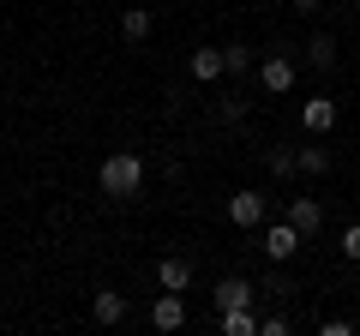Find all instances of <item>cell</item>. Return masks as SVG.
Listing matches in <instances>:
<instances>
[{
    "instance_id": "8992f818",
    "label": "cell",
    "mask_w": 360,
    "mask_h": 336,
    "mask_svg": "<svg viewBox=\"0 0 360 336\" xmlns=\"http://www.w3.org/2000/svg\"><path fill=\"white\" fill-rule=\"evenodd\" d=\"M300 127H307L312 138H324V132L336 127V96H307V103H300Z\"/></svg>"
},
{
    "instance_id": "ac0fdd59",
    "label": "cell",
    "mask_w": 360,
    "mask_h": 336,
    "mask_svg": "<svg viewBox=\"0 0 360 336\" xmlns=\"http://www.w3.org/2000/svg\"><path fill=\"white\" fill-rule=\"evenodd\" d=\"M300 174H330V150L324 144H300Z\"/></svg>"
},
{
    "instance_id": "7c38bea8",
    "label": "cell",
    "mask_w": 360,
    "mask_h": 336,
    "mask_svg": "<svg viewBox=\"0 0 360 336\" xmlns=\"http://www.w3.org/2000/svg\"><path fill=\"white\" fill-rule=\"evenodd\" d=\"M90 318H96V324H127V295L103 288V295L90 300Z\"/></svg>"
},
{
    "instance_id": "e0dca14e",
    "label": "cell",
    "mask_w": 360,
    "mask_h": 336,
    "mask_svg": "<svg viewBox=\"0 0 360 336\" xmlns=\"http://www.w3.org/2000/svg\"><path fill=\"white\" fill-rule=\"evenodd\" d=\"M222 66H229V78H246L252 72V49H246V42H229V49H222Z\"/></svg>"
},
{
    "instance_id": "5bb4252c",
    "label": "cell",
    "mask_w": 360,
    "mask_h": 336,
    "mask_svg": "<svg viewBox=\"0 0 360 336\" xmlns=\"http://www.w3.org/2000/svg\"><path fill=\"white\" fill-rule=\"evenodd\" d=\"M217 330H222V336H258V312H252V306L217 312Z\"/></svg>"
},
{
    "instance_id": "7402d4cb",
    "label": "cell",
    "mask_w": 360,
    "mask_h": 336,
    "mask_svg": "<svg viewBox=\"0 0 360 336\" xmlns=\"http://www.w3.org/2000/svg\"><path fill=\"white\" fill-rule=\"evenodd\" d=\"M295 6H300V13H319V6H324V0H295Z\"/></svg>"
},
{
    "instance_id": "5b68a950",
    "label": "cell",
    "mask_w": 360,
    "mask_h": 336,
    "mask_svg": "<svg viewBox=\"0 0 360 336\" xmlns=\"http://www.w3.org/2000/svg\"><path fill=\"white\" fill-rule=\"evenodd\" d=\"M258 300V283H246V276H222L217 288H210V306L217 312H234V306H252Z\"/></svg>"
},
{
    "instance_id": "ba28073f",
    "label": "cell",
    "mask_w": 360,
    "mask_h": 336,
    "mask_svg": "<svg viewBox=\"0 0 360 336\" xmlns=\"http://www.w3.org/2000/svg\"><path fill=\"white\" fill-rule=\"evenodd\" d=\"M283 217L295 222V228L307 234V240L324 228V205H319V198H307V193H300V198H288V205H283Z\"/></svg>"
},
{
    "instance_id": "52a82bcc",
    "label": "cell",
    "mask_w": 360,
    "mask_h": 336,
    "mask_svg": "<svg viewBox=\"0 0 360 336\" xmlns=\"http://www.w3.org/2000/svg\"><path fill=\"white\" fill-rule=\"evenodd\" d=\"M186 324V300L174 295V288H162V295L150 300V330H180Z\"/></svg>"
},
{
    "instance_id": "d6986e66",
    "label": "cell",
    "mask_w": 360,
    "mask_h": 336,
    "mask_svg": "<svg viewBox=\"0 0 360 336\" xmlns=\"http://www.w3.org/2000/svg\"><path fill=\"white\" fill-rule=\"evenodd\" d=\"M217 115L229 120V127H234V120H246V96H240V91H229V96L217 103Z\"/></svg>"
},
{
    "instance_id": "9a60e30c",
    "label": "cell",
    "mask_w": 360,
    "mask_h": 336,
    "mask_svg": "<svg viewBox=\"0 0 360 336\" xmlns=\"http://www.w3.org/2000/svg\"><path fill=\"white\" fill-rule=\"evenodd\" d=\"M150 25H156L150 6H127V13H120V37H127V42H144V37H150Z\"/></svg>"
},
{
    "instance_id": "6da1fadb",
    "label": "cell",
    "mask_w": 360,
    "mask_h": 336,
    "mask_svg": "<svg viewBox=\"0 0 360 336\" xmlns=\"http://www.w3.org/2000/svg\"><path fill=\"white\" fill-rule=\"evenodd\" d=\"M96 186H103V198H115V205L139 198L144 193V156L139 150H108L103 168H96Z\"/></svg>"
},
{
    "instance_id": "4fadbf2b",
    "label": "cell",
    "mask_w": 360,
    "mask_h": 336,
    "mask_svg": "<svg viewBox=\"0 0 360 336\" xmlns=\"http://www.w3.org/2000/svg\"><path fill=\"white\" fill-rule=\"evenodd\" d=\"M307 66L312 72H336V37L330 30H319V37L307 42Z\"/></svg>"
},
{
    "instance_id": "9c48e42d",
    "label": "cell",
    "mask_w": 360,
    "mask_h": 336,
    "mask_svg": "<svg viewBox=\"0 0 360 336\" xmlns=\"http://www.w3.org/2000/svg\"><path fill=\"white\" fill-rule=\"evenodd\" d=\"M156 288H174V295H186V288H193V259H180V252L156 259Z\"/></svg>"
},
{
    "instance_id": "ffe728a7",
    "label": "cell",
    "mask_w": 360,
    "mask_h": 336,
    "mask_svg": "<svg viewBox=\"0 0 360 336\" xmlns=\"http://www.w3.org/2000/svg\"><path fill=\"white\" fill-rule=\"evenodd\" d=\"M288 330H295L288 312H264V318H258V336H288Z\"/></svg>"
},
{
    "instance_id": "277c9868",
    "label": "cell",
    "mask_w": 360,
    "mask_h": 336,
    "mask_svg": "<svg viewBox=\"0 0 360 336\" xmlns=\"http://www.w3.org/2000/svg\"><path fill=\"white\" fill-rule=\"evenodd\" d=\"M295 54H264V60H258V84H264L270 96H288L295 91Z\"/></svg>"
},
{
    "instance_id": "44dd1931",
    "label": "cell",
    "mask_w": 360,
    "mask_h": 336,
    "mask_svg": "<svg viewBox=\"0 0 360 336\" xmlns=\"http://www.w3.org/2000/svg\"><path fill=\"white\" fill-rule=\"evenodd\" d=\"M342 259L360 264V222H348V228H342Z\"/></svg>"
},
{
    "instance_id": "603a6c76",
    "label": "cell",
    "mask_w": 360,
    "mask_h": 336,
    "mask_svg": "<svg viewBox=\"0 0 360 336\" xmlns=\"http://www.w3.org/2000/svg\"><path fill=\"white\" fill-rule=\"evenodd\" d=\"M324 6H336V0H324Z\"/></svg>"
},
{
    "instance_id": "8fae6325",
    "label": "cell",
    "mask_w": 360,
    "mask_h": 336,
    "mask_svg": "<svg viewBox=\"0 0 360 336\" xmlns=\"http://www.w3.org/2000/svg\"><path fill=\"white\" fill-rule=\"evenodd\" d=\"M264 168L276 174V181H295L300 174V150L295 144H264Z\"/></svg>"
},
{
    "instance_id": "2e32d148",
    "label": "cell",
    "mask_w": 360,
    "mask_h": 336,
    "mask_svg": "<svg viewBox=\"0 0 360 336\" xmlns=\"http://www.w3.org/2000/svg\"><path fill=\"white\" fill-rule=\"evenodd\" d=\"M258 295H270V300H295L300 283H295L288 271H264V276H258Z\"/></svg>"
},
{
    "instance_id": "3957f363",
    "label": "cell",
    "mask_w": 360,
    "mask_h": 336,
    "mask_svg": "<svg viewBox=\"0 0 360 336\" xmlns=\"http://www.w3.org/2000/svg\"><path fill=\"white\" fill-rule=\"evenodd\" d=\"M258 246H264V259H270V264H288V259L300 252V246H307V234H300L295 222L283 217V222H270V228L258 234Z\"/></svg>"
},
{
    "instance_id": "30bf717a",
    "label": "cell",
    "mask_w": 360,
    "mask_h": 336,
    "mask_svg": "<svg viewBox=\"0 0 360 336\" xmlns=\"http://www.w3.org/2000/svg\"><path fill=\"white\" fill-rule=\"evenodd\" d=\"M186 72H193L198 84H217V78H229V66H222V49H193Z\"/></svg>"
},
{
    "instance_id": "7a4b0ae2",
    "label": "cell",
    "mask_w": 360,
    "mask_h": 336,
    "mask_svg": "<svg viewBox=\"0 0 360 336\" xmlns=\"http://www.w3.org/2000/svg\"><path fill=\"white\" fill-rule=\"evenodd\" d=\"M264 217H270V193H258V186H240V193H229V222L234 228H264Z\"/></svg>"
}]
</instances>
